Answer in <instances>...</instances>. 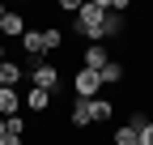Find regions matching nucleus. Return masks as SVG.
I'll list each match as a JSON object with an SVG mask.
<instances>
[{
  "label": "nucleus",
  "mask_w": 153,
  "mask_h": 145,
  "mask_svg": "<svg viewBox=\"0 0 153 145\" xmlns=\"http://www.w3.org/2000/svg\"><path fill=\"white\" fill-rule=\"evenodd\" d=\"M0 137H4V120H0Z\"/></svg>",
  "instance_id": "20"
},
{
  "label": "nucleus",
  "mask_w": 153,
  "mask_h": 145,
  "mask_svg": "<svg viewBox=\"0 0 153 145\" xmlns=\"http://www.w3.org/2000/svg\"><path fill=\"white\" fill-rule=\"evenodd\" d=\"M30 85H34V90H47V94H55V90H60V68H55V64H34Z\"/></svg>",
  "instance_id": "2"
},
{
  "label": "nucleus",
  "mask_w": 153,
  "mask_h": 145,
  "mask_svg": "<svg viewBox=\"0 0 153 145\" xmlns=\"http://www.w3.org/2000/svg\"><path fill=\"white\" fill-rule=\"evenodd\" d=\"M43 145H51V141H43Z\"/></svg>",
  "instance_id": "22"
},
{
  "label": "nucleus",
  "mask_w": 153,
  "mask_h": 145,
  "mask_svg": "<svg viewBox=\"0 0 153 145\" xmlns=\"http://www.w3.org/2000/svg\"><path fill=\"white\" fill-rule=\"evenodd\" d=\"M123 72H128V68H123L119 60H111V64L98 72V81H102V85H119V81H123Z\"/></svg>",
  "instance_id": "11"
},
{
  "label": "nucleus",
  "mask_w": 153,
  "mask_h": 145,
  "mask_svg": "<svg viewBox=\"0 0 153 145\" xmlns=\"http://www.w3.org/2000/svg\"><path fill=\"white\" fill-rule=\"evenodd\" d=\"M102 30H106V39H115V34L123 30V17H115V13L106 9V22H102Z\"/></svg>",
  "instance_id": "15"
},
{
  "label": "nucleus",
  "mask_w": 153,
  "mask_h": 145,
  "mask_svg": "<svg viewBox=\"0 0 153 145\" xmlns=\"http://www.w3.org/2000/svg\"><path fill=\"white\" fill-rule=\"evenodd\" d=\"M17 111H22V94L0 85V120H9V115H17Z\"/></svg>",
  "instance_id": "7"
},
{
  "label": "nucleus",
  "mask_w": 153,
  "mask_h": 145,
  "mask_svg": "<svg viewBox=\"0 0 153 145\" xmlns=\"http://www.w3.org/2000/svg\"><path fill=\"white\" fill-rule=\"evenodd\" d=\"M0 34H4V39H22L26 34V17L22 13H4L0 17Z\"/></svg>",
  "instance_id": "6"
},
{
  "label": "nucleus",
  "mask_w": 153,
  "mask_h": 145,
  "mask_svg": "<svg viewBox=\"0 0 153 145\" xmlns=\"http://www.w3.org/2000/svg\"><path fill=\"white\" fill-rule=\"evenodd\" d=\"M60 43H64V34L55 30V26H47V30H43V47H47V51H55Z\"/></svg>",
  "instance_id": "16"
},
{
  "label": "nucleus",
  "mask_w": 153,
  "mask_h": 145,
  "mask_svg": "<svg viewBox=\"0 0 153 145\" xmlns=\"http://www.w3.org/2000/svg\"><path fill=\"white\" fill-rule=\"evenodd\" d=\"M17 81H22V64L4 60V64H0V85H4V90H17Z\"/></svg>",
  "instance_id": "9"
},
{
  "label": "nucleus",
  "mask_w": 153,
  "mask_h": 145,
  "mask_svg": "<svg viewBox=\"0 0 153 145\" xmlns=\"http://www.w3.org/2000/svg\"><path fill=\"white\" fill-rule=\"evenodd\" d=\"M72 124H76V128L94 124V107H89V98H76V102H72Z\"/></svg>",
  "instance_id": "8"
},
{
  "label": "nucleus",
  "mask_w": 153,
  "mask_h": 145,
  "mask_svg": "<svg viewBox=\"0 0 153 145\" xmlns=\"http://www.w3.org/2000/svg\"><path fill=\"white\" fill-rule=\"evenodd\" d=\"M136 137H140V145H153V120H145V124H140Z\"/></svg>",
  "instance_id": "17"
},
{
  "label": "nucleus",
  "mask_w": 153,
  "mask_h": 145,
  "mask_svg": "<svg viewBox=\"0 0 153 145\" xmlns=\"http://www.w3.org/2000/svg\"><path fill=\"white\" fill-rule=\"evenodd\" d=\"M102 22H106V0H81V13L72 17V30L81 39H89V43H102L106 39Z\"/></svg>",
  "instance_id": "1"
},
{
  "label": "nucleus",
  "mask_w": 153,
  "mask_h": 145,
  "mask_svg": "<svg viewBox=\"0 0 153 145\" xmlns=\"http://www.w3.org/2000/svg\"><path fill=\"white\" fill-rule=\"evenodd\" d=\"M26 107H30V111H47V107H51V94H47V90H26Z\"/></svg>",
  "instance_id": "10"
},
{
  "label": "nucleus",
  "mask_w": 153,
  "mask_h": 145,
  "mask_svg": "<svg viewBox=\"0 0 153 145\" xmlns=\"http://www.w3.org/2000/svg\"><path fill=\"white\" fill-rule=\"evenodd\" d=\"M115 145H140V137H136V128H115Z\"/></svg>",
  "instance_id": "14"
},
{
  "label": "nucleus",
  "mask_w": 153,
  "mask_h": 145,
  "mask_svg": "<svg viewBox=\"0 0 153 145\" xmlns=\"http://www.w3.org/2000/svg\"><path fill=\"white\" fill-rule=\"evenodd\" d=\"M72 90H76V98H98V90H102V81H98V72H89V68H81L72 77Z\"/></svg>",
  "instance_id": "3"
},
{
  "label": "nucleus",
  "mask_w": 153,
  "mask_h": 145,
  "mask_svg": "<svg viewBox=\"0 0 153 145\" xmlns=\"http://www.w3.org/2000/svg\"><path fill=\"white\" fill-rule=\"evenodd\" d=\"M22 47H26V56L38 60V64H47V47H43V30H26L22 34Z\"/></svg>",
  "instance_id": "5"
},
{
  "label": "nucleus",
  "mask_w": 153,
  "mask_h": 145,
  "mask_svg": "<svg viewBox=\"0 0 153 145\" xmlns=\"http://www.w3.org/2000/svg\"><path fill=\"white\" fill-rule=\"evenodd\" d=\"M0 145H26V137H9V132H4V137H0Z\"/></svg>",
  "instance_id": "18"
},
{
  "label": "nucleus",
  "mask_w": 153,
  "mask_h": 145,
  "mask_svg": "<svg viewBox=\"0 0 153 145\" xmlns=\"http://www.w3.org/2000/svg\"><path fill=\"white\" fill-rule=\"evenodd\" d=\"M0 64H4V43H0Z\"/></svg>",
  "instance_id": "19"
},
{
  "label": "nucleus",
  "mask_w": 153,
  "mask_h": 145,
  "mask_svg": "<svg viewBox=\"0 0 153 145\" xmlns=\"http://www.w3.org/2000/svg\"><path fill=\"white\" fill-rule=\"evenodd\" d=\"M4 132L9 137H26V115H9L4 120Z\"/></svg>",
  "instance_id": "13"
},
{
  "label": "nucleus",
  "mask_w": 153,
  "mask_h": 145,
  "mask_svg": "<svg viewBox=\"0 0 153 145\" xmlns=\"http://www.w3.org/2000/svg\"><path fill=\"white\" fill-rule=\"evenodd\" d=\"M4 13H9V9H4V4H0V17H4Z\"/></svg>",
  "instance_id": "21"
},
{
  "label": "nucleus",
  "mask_w": 153,
  "mask_h": 145,
  "mask_svg": "<svg viewBox=\"0 0 153 145\" xmlns=\"http://www.w3.org/2000/svg\"><path fill=\"white\" fill-rule=\"evenodd\" d=\"M89 107H94V124H98V120H111V111H115L106 98H89Z\"/></svg>",
  "instance_id": "12"
},
{
  "label": "nucleus",
  "mask_w": 153,
  "mask_h": 145,
  "mask_svg": "<svg viewBox=\"0 0 153 145\" xmlns=\"http://www.w3.org/2000/svg\"><path fill=\"white\" fill-rule=\"evenodd\" d=\"M81 60H85L81 68H89V72H102V68L111 64V56H106V47H102V43H89V47L81 51Z\"/></svg>",
  "instance_id": "4"
}]
</instances>
